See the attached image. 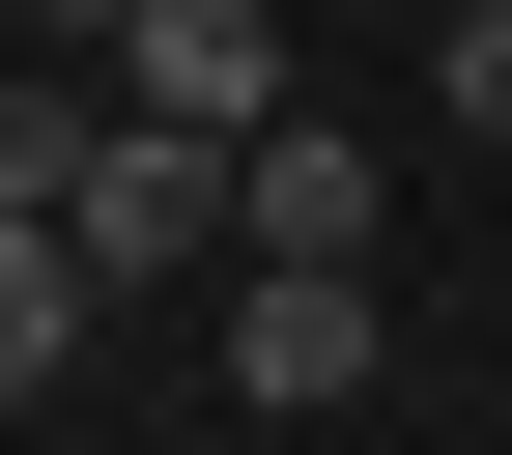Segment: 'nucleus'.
Returning a JSON list of instances; mask_svg holds the SVG:
<instances>
[{"instance_id": "f257e3e1", "label": "nucleus", "mask_w": 512, "mask_h": 455, "mask_svg": "<svg viewBox=\"0 0 512 455\" xmlns=\"http://www.w3.org/2000/svg\"><path fill=\"white\" fill-rule=\"evenodd\" d=\"M57 228H86V285H114V313L200 285V256H228V143H200V114H114V143L57 171Z\"/></svg>"}, {"instance_id": "39448f33", "label": "nucleus", "mask_w": 512, "mask_h": 455, "mask_svg": "<svg viewBox=\"0 0 512 455\" xmlns=\"http://www.w3.org/2000/svg\"><path fill=\"white\" fill-rule=\"evenodd\" d=\"M86 313H114V285H86V228H57V200H0V399H29Z\"/></svg>"}, {"instance_id": "f03ea898", "label": "nucleus", "mask_w": 512, "mask_h": 455, "mask_svg": "<svg viewBox=\"0 0 512 455\" xmlns=\"http://www.w3.org/2000/svg\"><path fill=\"white\" fill-rule=\"evenodd\" d=\"M228 399H256V427L370 399V256H256V285H228Z\"/></svg>"}, {"instance_id": "6e6552de", "label": "nucleus", "mask_w": 512, "mask_h": 455, "mask_svg": "<svg viewBox=\"0 0 512 455\" xmlns=\"http://www.w3.org/2000/svg\"><path fill=\"white\" fill-rule=\"evenodd\" d=\"M29 29H143V0H29Z\"/></svg>"}, {"instance_id": "7ed1b4c3", "label": "nucleus", "mask_w": 512, "mask_h": 455, "mask_svg": "<svg viewBox=\"0 0 512 455\" xmlns=\"http://www.w3.org/2000/svg\"><path fill=\"white\" fill-rule=\"evenodd\" d=\"M370 228H399V171H370L342 114H256L228 143V256H370Z\"/></svg>"}, {"instance_id": "0eeeda50", "label": "nucleus", "mask_w": 512, "mask_h": 455, "mask_svg": "<svg viewBox=\"0 0 512 455\" xmlns=\"http://www.w3.org/2000/svg\"><path fill=\"white\" fill-rule=\"evenodd\" d=\"M427 86H456V143H512V0H456V57H427Z\"/></svg>"}, {"instance_id": "423d86ee", "label": "nucleus", "mask_w": 512, "mask_h": 455, "mask_svg": "<svg viewBox=\"0 0 512 455\" xmlns=\"http://www.w3.org/2000/svg\"><path fill=\"white\" fill-rule=\"evenodd\" d=\"M86 143H114V114H57V86H0V200H57Z\"/></svg>"}, {"instance_id": "20e7f679", "label": "nucleus", "mask_w": 512, "mask_h": 455, "mask_svg": "<svg viewBox=\"0 0 512 455\" xmlns=\"http://www.w3.org/2000/svg\"><path fill=\"white\" fill-rule=\"evenodd\" d=\"M114 57H143L114 114H200V143H256V114H285V0H143Z\"/></svg>"}]
</instances>
